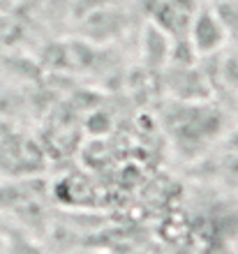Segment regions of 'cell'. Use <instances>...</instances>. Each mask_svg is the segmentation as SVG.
Segmentation results:
<instances>
[{
	"label": "cell",
	"mask_w": 238,
	"mask_h": 254,
	"mask_svg": "<svg viewBox=\"0 0 238 254\" xmlns=\"http://www.w3.org/2000/svg\"><path fill=\"white\" fill-rule=\"evenodd\" d=\"M215 14L227 30V37H238V0H215Z\"/></svg>",
	"instance_id": "2"
},
{
	"label": "cell",
	"mask_w": 238,
	"mask_h": 254,
	"mask_svg": "<svg viewBox=\"0 0 238 254\" xmlns=\"http://www.w3.org/2000/svg\"><path fill=\"white\" fill-rule=\"evenodd\" d=\"M194 54L199 56H208L215 54L218 49L225 47V42L229 40L227 37V30L222 26L220 16L215 14V9L211 7H199V12L194 14L190 26V35H187Z\"/></svg>",
	"instance_id": "1"
}]
</instances>
